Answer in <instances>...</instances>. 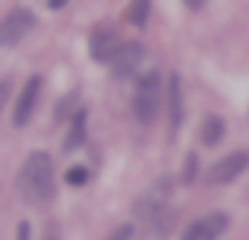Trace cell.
I'll return each instance as SVG.
<instances>
[{
  "label": "cell",
  "instance_id": "cell-7",
  "mask_svg": "<svg viewBox=\"0 0 249 240\" xmlns=\"http://www.w3.org/2000/svg\"><path fill=\"white\" fill-rule=\"evenodd\" d=\"M246 165H249V155H246V152H233V155H227L224 161H218V165L208 171V184H214V186L233 184V180H237L240 174L246 171Z\"/></svg>",
  "mask_w": 249,
  "mask_h": 240
},
{
  "label": "cell",
  "instance_id": "cell-10",
  "mask_svg": "<svg viewBox=\"0 0 249 240\" xmlns=\"http://www.w3.org/2000/svg\"><path fill=\"white\" fill-rule=\"evenodd\" d=\"M224 139V120L221 117H205L202 123V146H218V142Z\"/></svg>",
  "mask_w": 249,
  "mask_h": 240
},
{
  "label": "cell",
  "instance_id": "cell-18",
  "mask_svg": "<svg viewBox=\"0 0 249 240\" xmlns=\"http://www.w3.org/2000/svg\"><path fill=\"white\" fill-rule=\"evenodd\" d=\"M6 95H10V79H0V108H3Z\"/></svg>",
  "mask_w": 249,
  "mask_h": 240
},
{
  "label": "cell",
  "instance_id": "cell-20",
  "mask_svg": "<svg viewBox=\"0 0 249 240\" xmlns=\"http://www.w3.org/2000/svg\"><path fill=\"white\" fill-rule=\"evenodd\" d=\"M202 3H205V0H186L189 10H202Z\"/></svg>",
  "mask_w": 249,
  "mask_h": 240
},
{
  "label": "cell",
  "instance_id": "cell-8",
  "mask_svg": "<svg viewBox=\"0 0 249 240\" xmlns=\"http://www.w3.org/2000/svg\"><path fill=\"white\" fill-rule=\"evenodd\" d=\"M38 95H41V76H32L29 82L22 86V95L16 101V111H13V127H25L35 114V105H38Z\"/></svg>",
  "mask_w": 249,
  "mask_h": 240
},
{
  "label": "cell",
  "instance_id": "cell-12",
  "mask_svg": "<svg viewBox=\"0 0 249 240\" xmlns=\"http://www.w3.org/2000/svg\"><path fill=\"white\" fill-rule=\"evenodd\" d=\"M148 6H152L148 0H133V3H129V10H126V19L142 29V25L148 22Z\"/></svg>",
  "mask_w": 249,
  "mask_h": 240
},
{
  "label": "cell",
  "instance_id": "cell-1",
  "mask_svg": "<svg viewBox=\"0 0 249 240\" xmlns=\"http://www.w3.org/2000/svg\"><path fill=\"white\" fill-rule=\"evenodd\" d=\"M19 196L29 205H44L54 199V165L48 152H32L19 171Z\"/></svg>",
  "mask_w": 249,
  "mask_h": 240
},
{
  "label": "cell",
  "instance_id": "cell-5",
  "mask_svg": "<svg viewBox=\"0 0 249 240\" xmlns=\"http://www.w3.org/2000/svg\"><path fill=\"white\" fill-rule=\"evenodd\" d=\"M142 60H145V48L139 41H129V44H120V51L114 54L110 67H114L117 79H133L136 70L142 67Z\"/></svg>",
  "mask_w": 249,
  "mask_h": 240
},
{
  "label": "cell",
  "instance_id": "cell-3",
  "mask_svg": "<svg viewBox=\"0 0 249 240\" xmlns=\"http://www.w3.org/2000/svg\"><path fill=\"white\" fill-rule=\"evenodd\" d=\"M32 29H35V13L25 10V6L10 10L3 19H0V48H13V44H19Z\"/></svg>",
  "mask_w": 249,
  "mask_h": 240
},
{
  "label": "cell",
  "instance_id": "cell-9",
  "mask_svg": "<svg viewBox=\"0 0 249 240\" xmlns=\"http://www.w3.org/2000/svg\"><path fill=\"white\" fill-rule=\"evenodd\" d=\"M167 111H170V129H177L183 123V89H180V79L170 76V86H167Z\"/></svg>",
  "mask_w": 249,
  "mask_h": 240
},
{
  "label": "cell",
  "instance_id": "cell-11",
  "mask_svg": "<svg viewBox=\"0 0 249 240\" xmlns=\"http://www.w3.org/2000/svg\"><path fill=\"white\" fill-rule=\"evenodd\" d=\"M82 142H85V111H76L73 127H70V136H67V142H63V148L73 152V148H79Z\"/></svg>",
  "mask_w": 249,
  "mask_h": 240
},
{
  "label": "cell",
  "instance_id": "cell-17",
  "mask_svg": "<svg viewBox=\"0 0 249 240\" xmlns=\"http://www.w3.org/2000/svg\"><path fill=\"white\" fill-rule=\"evenodd\" d=\"M16 240H29V222H19V228H16Z\"/></svg>",
  "mask_w": 249,
  "mask_h": 240
},
{
  "label": "cell",
  "instance_id": "cell-6",
  "mask_svg": "<svg viewBox=\"0 0 249 240\" xmlns=\"http://www.w3.org/2000/svg\"><path fill=\"white\" fill-rule=\"evenodd\" d=\"M227 224H231V218H227L224 212H212V215H205V218L189 224L183 240H218L227 231Z\"/></svg>",
  "mask_w": 249,
  "mask_h": 240
},
{
  "label": "cell",
  "instance_id": "cell-15",
  "mask_svg": "<svg viewBox=\"0 0 249 240\" xmlns=\"http://www.w3.org/2000/svg\"><path fill=\"white\" fill-rule=\"evenodd\" d=\"M44 240H60V228H57V222H48V228H44Z\"/></svg>",
  "mask_w": 249,
  "mask_h": 240
},
{
  "label": "cell",
  "instance_id": "cell-16",
  "mask_svg": "<svg viewBox=\"0 0 249 240\" xmlns=\"http://www.w3.org/2000/svg\"><path fill=\"white\" fill-rule=\"evenodd\" d=\"M129 237H133V228H117L110 240H129Z\"/></svg>",
  "mask_w": 249,
  "mask_h": 240
},
{
  "label": "cell",
  "instance_id": "cell-19",
  "mask_svg": "<svg viewBox=\"0 0 249 240\" xmlns=\"http://www.w3.org/2000/svg\"><path fill=\"white\" fill-rule=\"evenodd\" d=\"M48 6H51V10H63V6H67V0H48Z\"/></svg>",
  "mask_w": 249,
  "mask_h": 240
},
{
  "label": "cell",
  "instance_id": "cell-4",
  "mask_svg": "<svg viewBox=\"0 0 249 240\" xmlns=\"http://www.w3.org/2000/svg\"><path fill=\"white\" fill-rule=\"evenodd\" d=\"M120 51V35H117L114 25H95L89 38V54L95 63H110L114 54Z\"/></svg>",
  "mask_w": 249,
  "mask_h": 240
},
{
  "label": "cell",
  "instance_id": "cell-14",
  "mask_svg": "<svg viewBox=\"0 0 249 240\" xmlns=\"http://www.w3.org/2000/svg\"><path fill=\"white\" fill-rule=\"evenodd\" d=\"M193 177H196V155H186V174H183V180L193 184Z\"/></svg>",
  "mask_w": 249,
  "mask_h": 240
},
{
  "label": "cell",
  "instance_id": "cell-2",
  "mask_svg": "<svg viewBox=\"0 0 249 240\" xmlns=\"http://www.w3.org/2000/svg\"><path fill=\"white\" fill-rule=\"evenodd\" d=\"M133 111H136V120L139 123H155L161 111V79L158 73H148L139 79L136 86V95H133Z\"/></svg>",
  "mask_w": 249,
  "mask_h": 240
},
{
  "label": "cell",
  "instance_id": "cell-13",
  "mask_svg": "<svg viewBox=\"0 0 249 240\" xmlns=\"http://www.w3.org/2000/svg\"><path fill=\"white\" fill-rule=\"evenodd\" d=\"M85 180H89V167H70V171H67V184L85 186Z\"/></svg>",
  "mask_w": 249,
  "mask_h": 240
}]
</instances>
